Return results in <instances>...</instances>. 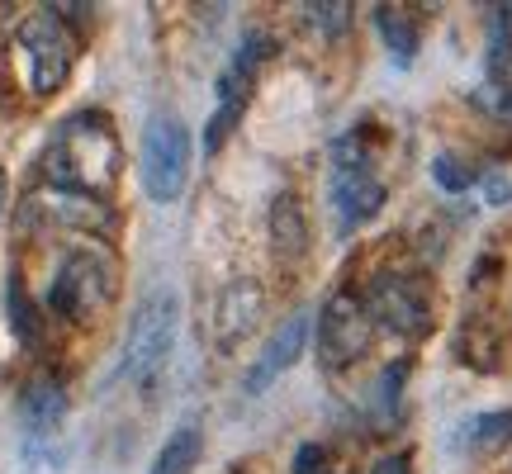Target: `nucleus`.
I'll return each mask as SVG.
<instances>
[{
    "label": "nucleus",
    "instance_id": "nucleus-12",
    "mask_svg": "<svg viewBox=\"0 0 512 474\" xmlns=\"http://www.w3.org/2000/svg\"><path fill=\"white\" fill-rule=\"evenodd\" d=\"M256 318H261V290H256L252 280H233L219 294V309H214V337H219V347H238L242 337L256 328Z\"/></svg>",
    "mask_w": 512,
    "mask_h": 474
},
{
    "label": "nucleus",
    "instance_id": "nucleus-10",
    "mask_svg": "<svg viewBox=\"0 0 512 474\" xmlns=\"http://www.w3.org/2000/svg\"><path fill=\"white\" fill-rule=\"evenodd\" d=\"M309 328H313V318L309 313H290L280 328L271 332V342L261 347V356L252 361V370H247V380H242V389L247 394H266L285 370H290L299 356H304V342H309Z\"/></svg>",
    "mask_w": 512,
    "mask_h": 474
},
{
    "label": "nucleus",
    "instance_id": "nucleus-18",
    "mask_svg": "<svg viewBox=\"0 0 512 474\" xmlns=\"http://www.w3.org/2000/svg\"><path fill=\"white\" fill-rule=\"evenodd\" d=\"M475 95L484 110H494L498 119H512V57H503V62L489 67V76H484V86H479Z\"/></svg>",
    "mask_w": 512,
    "mask_h": 474
},
{
    "label": "nucleus",
    "instance_id": "nucleus-19",
    "mask_svg": "<svg viewBox=\"0 0 512 474\" xmlns=\"http://www.w3.org/2000/svg\"><path fill=\"white\" fill-rule=\"evenodd\" d=\"M304 24H313L323 38H342L351 29V5L332 0V5H304Z\"/></svg>",
    "mask_w": 512,
    "mask_h": 474
},
{
    "label": "nucleus",
    "instance_id": "nucleus-2",
    "mask_svg": "<svg viewBox=\"0 0 512 474\" xmlns=\"http://www.w3.org/2000/svg\"><path fill=\"white\" fill-rule=\"evenodd\" d=\"M176 328H181V299L171 290L147 294L143 304L133 309V323H128L124 351H119V380H147L157 375L162 361L176 347Z\"/></svg>",
    "mask_w": 512,
    "mask_h": 474
},
{
    "label": "nucleus",
    "instance_id": "nucleus-25",
    "mask_svg": "<svg viewBox=\"0 0 512 474\" xmlns=\"http://www.w3.org/2000/svg\"><path fill=\"white\" fill-rule=\"evenodd\" d=\"M512 195V181L508 176H494V181H489V204H503Z\"/></svg>",
    "mask_w": 512,
    "mask_h": 474
},
{
    "label": "nucleus",
    "instance_id": "nucleus-24",
    "mask_svg": "<svg viewBox=\"0 0 512 474\" xmlns=\"http://www.w3.org/2000/svg\"><path fill=\"white\" fill-rule=\"evenodd\" d=\"M370 474H413V456L408 451H394V456H380Z\"/></svg>",
    "mask_w": 512,
    "mask_h": 474
},
{
    "label": "nucleus",
    "instance_id": "nucleus-7",
    "mask_svg": "<svg viewBox=\"0 0 512 474\" xmlns=\"http://www.w3.org/2000/svg\"><path fill=\"white\" fill-rule=\"evenodd\" d=\"M375 323H370L361 294L337 290L318 313V365L323 370H347L370 351Z\"/></svg>",
    "mask_w": 512,
    "mask_h": 474
},
{
    "label": "nucleus",
    "instance_id": "nucleus-5",
    "mask_svg": "<svg viewBox=\"0 0 512 474\" xmlns=\"http://www.w3.org/2000/svg\"><path fill=\"white\" fill-rule=\"evenodd\" d=\"M19 62H24V81H29V91L38 100H48L53 91L67 86V76H72V62H76V43L67 34V24L43 5L34 15L19 24Z\"/></svg>",
    "mask_w": 512,
    "mask_h": 474
},
{
    "label": "nucleus",
    "instance_id": "nucleus-13",
    "mask_svg": "<svg viewBox=\"0 0 512 474\" xmlns=\"http://www.w3.org/2000/svg\"><path fill=\"white\" fill-rule=\"evenodd\" d=\"M5 318H10V332L19 337V347H38V342H43V313H38V304L29 299L19 271L5 275Z\"/></svg>",
    "mask_w": 512,
    "mask_h": 474
},
{
    "label": "nucleus",
    "instance_id": "nucleus-22",
    "mask_svg": "<svg viewBox=\"0 0 512 474\" xmlns=\"http://www.w3.org/2000/svg\"><path fill=\"white\" fill-rule=\"evenodd\" d=\"M294 474H328V451L309 441V446H299L294 451Z\"/></svg>",
    "mask_w": 512,
    "mask_h": 474
},
{
    "label": "nucleus",
    "instance_id": "nucleus-20",
    "mask_svg": "<svg viewBox=\"0 0 512 474\" xmlns=\"http://www.w3.org/2000/svg\"><path fill=\"white\" fill-rule=\"evenodd\" d=\"M432 181H437L446 195H465V190L475 185V171H465L460 157H451V152H437V157H432Z\"/></svg>",
    "mask_w": 512,
    "mask_h": 474
},
{
    "label": "nucleus",
    "instance_id": "nucleus-8",
    "mask_svg": "<svg viewBox=\"0 0 512 474\" xmlns=\"http://www.w3.org/2000/svg\"><path fill=\"white\" fill-rule=\"evenodd\" d=\"M114 294V261L105 252H67V261L57 266L53 285H48V309L57 318H81L91 313L95 304H105Z\"/></svg>",
    "mask_w": 512,
    "mask_h": 474
},
{
    "label": "nucleus",
    "instance_id": "nucleus-6",
    "mask_svg": "<svg viewBox=\"0 0 512 474\" xmlns=\"http://www.w3.org/2000/svg\"><path fill=\"white\" fill-rule=\"evenodd\" d=\"M366 313L370 323L384 332H394V337H408V342H418L432 332V299L422 290L418 275H403V271H380L370 280L366 290Z\"/></svg>",
    "mask_w": 512,
    "mask_h": 474
},
{
    "label": "nucleus",
    "instance_id": "nucleus-23",
    "mask_svg": "<svg viewBox=\"0 0 512 474\" xmlns=\"http://www.w3.org/2000/svg\"><path fill=\"white\" fill-rule=\"evenodd\" d=\"M399 384H403V365H389V370H384V380H380V408L384 413H389L394 399H399Z\"/></svg>",
    "mask_w": 512,
    "mask_h": 474
},
{
    "label": "nucleus",
    "instance_id": "nucleus-3",
    "mask_svg": "<svg viewBox=\"0 0 512 474\" xmlns=\"http://www.w3.org/2000/svg\"><path fill=\"white\" fill-rule=\"evenodd\" d=\"M328 195H332V209H337V228H342V233L370 223L384 209V195H389V190H384V181L375 176V162H370V152L361 147L356 133L332 143Z\"/></svg>",
    "mask_w": 512,
    "mask_h": 474
},
{
    "label": "nucleus",
    "instance_id": "nucleus-4",
    "mask_svg": "<svg viewBox=\"0 0 512 474\" xmlns=\"http://www.w3.org/2000/svg\"><path fill=\"white\" fill-rule=\"evenodd\" d=\"M138 176H143L147 200L157 204L181 200L185 181H190V128H185L181 114H152L147 119Z\"/></svg>",
    "mask_w": 512,
    "mask_h": 474
},
{
    "label": "nucleus",
    "instance_id": "nucleus-21",
    "mask_svg": "<svg viewBox=\"0 0 512 474\" xmlns=\"http://www.w3.org/2000/svg\"><path fill=\"white\" fill-rule=\"evenodd\" d=\"M512 57V5H494L489 10V67Z\"/></svg>",
    "mask_w": 512,
    "mask_h": 474
},
{
    "label": "nucleus",
    "instance_id": "nucleus-1",
    "mask_svg": "<svg viewBox=\"0 0 512 474\" xmlns=\"http://www.w3.org/2000/svg\"><path fill=\"white\" fill-rule=\"evenodd\" d=\"M119 162H124L119 138H114L110 119L95 110L72 114L67 124H57V133L38 157L48 190H76V195H95V200H105L114 190Z\"/></svg>",
    "mask_w": 512,
    "mask_h": 474
},
{
    "label": "nucleus",
    "instance_id": "nucleus-17",
    "mask_svg": "<svg viewBox=\"0 0 512 474\" xmlns=\"http://www.w3.org/2000/svg\"><path fill=\"white\" fill-rule=\"evenodd\" d=\"M503 446H512V408H503V413H479V418L465 422V451H470V456H494Z\"/></svg>",
    "mask_w": 512,
    "mask_h": 474
},
{
    "label": "nucleus",
    "instance_id": "nucleus-14",
    "mask_svg": "<svg viewBox=\"0 0 512 474\" xmlns=\"http://www.w3.org/2000/svg\"><path fill=\"white\" fill-rule=\"evenodd\" d=\"M200 456H204L200 422H181V427L166 437L162 451H157V460H152V474H190L195 465H200Z\"/></svg>",
    "mask_w": 512,
    "mask_h": 474
},
{
    "label": "nucleus",
    "instance_id": "nucleus-11",
    "mask_svg": "<svg viewBox=\"0 0 512 474\" xmlns=\"http://www.w3.org/2000/svg\"><path fill=\"white\" fill-rule=\"evenodd\" d=\"M67 418V389L57 375H34L19 394V422H24V437L29 446L34 441H48Z\"/></svg>",
    "mask_w": 512,
    "mask_h": 474
},
{
    "label": "nucleus",
    "instance_id": "nucleus-9",
    "mask_svg": "<svg viewBox=\"0 0 512 474\" xmlns=\"http://www.w3.org/2000/svg\"><path fill=\"white\" fill-rule=\"evenodd\" d=\"M62 223V228H81V233H114V209L95 195H76V190H48L24 204V223Z\"/></svg>",
    "mask_w": 512,
    "mask_h": 474
},
{
    "label": "nucleus",
    "instance_id": "nucleus-16",
    "mask_svg": "<svg viewBox=\"0 0 512 474\" xmlns=\"http://www.w3.org/2000/svg\"><path fill=\"white\" fill-rule=\"evenodd\" d=\"M370 15H375V29H380L384 48L394 53V62H399V67H408V62L418 57V43H422V38H418V24L403 15V10H394V5H375Z\"/></svg>",
    "mask_w": 512,
    "mask_h": 474
},
{
    "label": "nucleus",
    "instance_id": "nucleus-15",
    "mask_svg": "<svg viewBox=\"0 0 512 474\" xmlns=\"http://www.w3.org/2000/svg\"><path fill=\"white\" fill-rule=\"evenodd\" d=\"M271 242L280 256H304L309 247V223H304V209L294 195H275L271 204Z\"/></svg>",
    "mask_w": 512,
    "mask_h": 474
},
{
    "label": "nucleus",
    "instance_id": "nucleus-26",
    "mask_svg": "<svg viewBox=\"0 0 512 474\" xmlns=\"http://www.w3.org/2000/svg\"><path fill=\"white\" fill-rule=\"evenodd\" d=\"M5 204H10V181H5V171H0V219H5Z\"/></svg>",
    "mask_w": 512,
    "mask_h": 474
}]
</instances>
